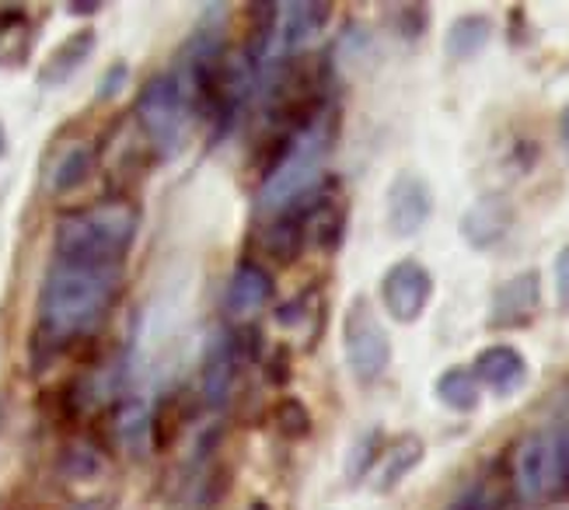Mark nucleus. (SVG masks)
Listing matches in <instances>:
<instances>
[{"label":"nucleus","mask_w":569,"mask_h":510,"mask_svg":"<svg viewBox=\"0 0 569 510\" xmlns=\"http://www.w3.org/2000/svg\"><path fill=\"white\" fill-rule=\"evenodd\" d=\"M98 11H102L98 0H70V4H67V14H78V18H91Z\"/></svg>","instance_id":"31"},{"label":"nucleus","mask_w":569,"mask_h":510,"mask_svg":"<svg viewBox=\"0 0 569 510\" xmlns=\"http://www.w3.org/2000/svg\"><path fill=\"white\" fill-rule=\"evenodd\" d=\"M280 14L283 18L277 26V60L280 53L287 57L293 50H301V46H308L311 39H318L332 18V4H308V0H301V4H283Z\"/></svg>","instance_id":"13"},{"label":"nucleus","mask_w":569,"mask_h":510,"mask_svg":"<svg viewBox=\"0 0 569 510\" xmlns=\"http://www.w3.org/2000/svg\"><path fill=\"white\" fill-rule=\"evenodd\" d=\"M8 151V133H4V123H0V158H4Z\"/></svg>","instance_id":"33"},{"label":"nucleus","mask_w":569,"mask_h":510,"mask_svg":"<svg viewBox=\"0 0 569 510\" xmlns=\"http://www.w3.org/2000/svg\"><path fill=\"white\" fill-rule=\"evenodd\" d=\"M273 427L287 437V441H305V437H311V430H315L311 409L297 396H287L273 406Z\"/></svg>","instance_id":"23"},{"label":"nucleus","mask_w":569,"mask_h":510,"mask_svg":"<svg viewBox=\"0 0 569 510\" xmlns=\"http://www.w3.org/2000/svg\"><path fill=\"white\" fill-rule=\"evenodd\" d=\"M305 241H308V231H305V217L301 213H280L273 217V224L266 228L262 234V249L269 252V259L277 262H297L305 252Z\"/></svg>","instance_id":"18"},{"label":"nucleus","mask_w":569,"mask_h":510,"mask_svg":"<svg viewBox=\"0 0 569 510\" xmlns=\"http://www.w3.org/2000/svg\"><path fill=\"white\" fill-rule=\"evenodd\" d=\"M448 510H492L489 490H486V486H472V490H465Z\"/></svg>","instance_id":"30"},{"label":"nucleus","mask_w":569,"mask_h":510,"mask_svg":"<svg viewBox=\"0 0 569 510\" xmlns=\"http://www.w3.org/2000/svg\"><path fill=\"white\" fill-rule=\"evenodd\" d=\"M552 280H556V301H559V308L569 311V246H562L556 262H552Z\"/></svg>","instance_id":"27"},{"label":"nucleus","mask_w":569,"mask_h":510,"mask_svg":"<svg viewBox=\"0 0 569 510\" xmlns=\"http://www.w3.org/2000/svg\"><path fill=\"white\" fill-rule=\"evenodd\" d=\"M381 451H385V430H381V427H370V430H363L360 437H353L350 451H346V466H342L346 482H350V486H360L370 472H375Z\"/></svg>","instance_id":"20"},{"label":"nucleus","mask_w":569,"mask_h":510,"mask_svg":"<svg viewBox=\"0 0 569 510\" xmlns=\"http://www.w3.org/2000/svg\"><path fill=\"white\" fill-rule=\"evenodd\" d=\"M91 168H94V151L88 148V143H73V148H67V151L57 158L53 172H49V189H53V192H70V189H78V186L88 182Z\"/></svg>","instance_id":"21"},{"label":"nucleus","mask_w":569,"mask_h":510,"mask_svg":"<svg viewBox=\"0 0 569 510\" xmlns=\"http://www.w3.org/2000/svg\"><path fill=\"white\" fill-rule=\"evenodd\" d=\"M0 430H4V399H0Z\"/></svg>","instance_id":"34"},{"label":"nucleus","mask_w":569,"mask_h":510,"mask_svg":"<svg viewBox=\"0 0 569 510\" xmlns=\"http://www.w3.org/2000/svg\"><path fill=\"white\" fill-rule=\"evenodd\" d=\"M433 298V277L419 259H399L381 277V304L391 314V322L412 326L423 319Z\"/></svg>","instance_id":"5"},{"label":"nucleus","mask_w":569,"mask_h":510,"mask_svg":"<svg viewBox=\"0 0 569 510\" xmlns=\"http://www.w3.org/2000/svg\"><path fill=\"white\" fill-rule=\"evenodd\" d=\"M301 217H305L308 241H315V249L339 252L342 238H346V207L342 203H336L329 192H321Z\"/></svg>","instance_id":"16"},{"label":"nucleus","mask_w":569,"mask_h":510,"mask_svg":"<svg viewBox=\"0 0 569 510\" xmlns=\"http://www.w3.org/2000/svg\"><path fill=\"white\" fill-rule=\"evenodd\" d=\"M513 486L521 500H559V466L556 437L528 433L513 451Z\"/></svg>","instance_id":"6"},{"label":"nucleus","mask_w":569,"mask_h":510,"mask_svg":"<svg viewBox=\"0 0 569 510\" xmlns=\"http://www.w3.org/2000/svg\"><path fill=\"white\" fill-rule=\"evenodd\" d=\"M179 427H182V409L176 399H161L158 409L151 412V444L158 451H168L171 444H176V437H179Z\"/></svg>","instance_id":"24"},{"label":"nucleus","mask_w":569,"mask_h":510,"mask_svg":"<svg viewBox=\"0 0 569 510\" xmlns=\"http://www.w3.org/2000/svg\"><path fill=\"white\" fill-rule=\"evenodd\" d=\"M266 378H269V384H287L290 381V350L287 347L269 353V360H266Z\"/></svg>","instance_id":"29"},{"label":"nucleus","mask_w":569,"mask_h":510,"mask_svg":"<svg viewBox=\"0 0 569 510\" xmlns=\"http://www.w3.org/2000/svg\"><path fill=\"white\" fill-rule=\"evenodd\" d=\"M541 308V273L525 270L492 290L489 329H525Z\"/></svg>","instance_id":"8"},{"label":"nucleus","mask_w":569,"mask_h":510,"mask_svg":"<svg viewBox=\"0 0 569 510\" xmlns=\"http://www.w3.org/2000/svg\"><path fill=\"white\" fill-rule=\"evenodd\" d=\"M433 217V189L423 176L399 172L388 186L385 197V221L395 238H412L419 234Z\"/></svg>","instance_id":"7"},{"label":"nucleus","mask_w":569,"mask_h":510,"mask_svg":"<svg viewBox=\"0 0 569 510\" xmlns=\"http://www.w3.org/2000/svg\"><path fill=\"white\" fill-rule=\"evenodd\" d=\"M342 353L357 381H378L391 363V336L381 326L375 304L357 294L342 314Z\"/></svg>","instance_id":"4"},{"label":"nucleus","mask_w":569,"mask_h":510,"mask_svg":"<svg viewBox=\"0 0 569 510\" xmlns=\"http://www.w3.org/2000/svg\"><path fill=\"white\" fill-rule=\"evenodd\" d=\"M0 42H4V29H0Z\"/></svg>","instance_id":"36"},{"label":"nucleus","mask_w":569,"mask_h":510,"mask_svg":"<svg viewBox=\"0 0 569 510\" xmlns=\"http://www.w3.org/2000/svg\"><path fill=\"white\" fill-rule=\"evenodd\" d=\"M395 29H399L402 39H419L430 29V8L427 4H402L395 8Z\"/></svg>","instance_id":"26"},{"label":"nucleus","mask_w":569,"mask_h":510,"mask_svg":"<svg viewBox=\"0 0 569 510\" xmlns=\"http://www.w3.org/2000/svg\"><path fill=\"white\" fill-rule=\"evenodd\" d=\"M510 228H513V203L507 197H500V192L476 200L461 213V224H458L461 238L479 252L497 249L500 241L510 234Z\"/></svg>","instance_id":"9"},{"label":"nucleus","mask_w":569,"mask_h":510,"mask_svg":"<svg viewBox=\"0 0 569 510\" xmlns=\"http://www.w3.org/2000/svg\"><path fill=\"white\" fill-rule=\"evenodd\" d=\"M468 371L476 374L479 388H489V392L500 396V399L521 392V388L528 384V360H525V353L517 350V347H507V343L486 347Z\"/></svg>","instance_id":"10"},{"label":"nucleus","mask_w":569,"mask_h":510,"mask_svg":"<svg viewBox=\"0 0 569 510\" xmlns=\"http://www.w3.org/2000/svg\"><path fill=\"white\" fill-rule=\"evenodd\" d=\"M60 472L73 482H88L102 472V458H98V451H91L88 444H70L60 454Z\"/></svg>","instance_id":"25"},{"label":"nucleus","mask_w":569,"mask_h":510,"mask_svg":"<svg viewBox=\"0 0 569 510\" xmlns=\"http://www.w3.org/2000/svg\"><path fill=\"white\" fill-rule=\"evenodd\" d=\"M559 140H562V148H566V154H569V102H566V109H562V116H559Z\"/></svg>","instance_id":"32"},{"label":"nucleus","mask_w":569,"mask_h":510,"mask_svg":"<svg viewBox=\"0 0 569 510\" xmlns=\"http://www.w3.org/2000/svg\"><path fill=\"white\" fill-rule=\"evenodd\" d=\"M433 396L455 412H476L482 402V388L468 368H448L433 381Z\"/></svg>","instance_id":"19"},{"label":"nucleus","mask_w":569,"mask_h":510,"mask_svg":"<svg viewBox=\"0 0 569 510\" xmlns=\"http://www.w3.org/2000/svg\"><path fill=\"white\" fill-rule=\"evenodd\" d=\"M116 433L119 441L127 444V451L140 454L147 444H151V409L140 399H127L116 409Z\"/></svg>","instance_id":"22"},{"label":"nucleus","mask_w":569,"mask_h":510,"mask_svg":"<svg viewBox=\"0 0 569 510\" xmlns=\"http://www.w3.org/2000/svg\"><path fill=\"white\" fill-rule=\"evenodd\" d=\"M252 510H269V507H266V503H256V507H252Z\"/></svg>","instance_id":"35"},{"label":"nucleus","mask_w":569,"mask_h":510,"mask_svg":"<svg viewBox=\"0 0 569 510\" xmlns=\"http://www.w3.org/2000/svg\"><path fill=\"white\" fill-rule=\"evenodd\" d=\"M238 368H241V357L234 347V336L224 329L210 339L207 357H203V402L210 409H224L228 399L234 396V381H238Z\"/></svg>","instance_id":"11"},{"label":"nucleus","mask_w":569,"mask_h":510,"mask_svg":"<svg viewBox=\"0 0 569 510\" xmlns=\"http://www.w3.org/2000/svg\"><path fill=\"white\" fill-rule=\"evenodd\" d=\"M186 109L189 99L182 91L179 74H154L137 94V123L154 143L158 154H176L186 133Z\"/></svg>","instance_id":"3"},{"label":"nucleus","mask_w":569,"mask_h":510,"mask_svg":"<svg viewBox=\"0 0 569 510\" xmlns=\"http://www.w3.org/2000/svg\"><path fill=\"white\" fill-rule=\"evenodd\" d=\"M273 294H277V283H273V277L262 270V266L238 262L231 280H228V290H224L228 319H234V322L252 319V314H259L269 301H273Z\"/></svg>","instance_id":"12"},{"label":"nucleus","mask_w":569,"mask_h":510,"mask_svg":"<svg viewBox=\"0 0 569 510\" xmlns=\"http://www.w3.org/2000/svg\"><path fill=\"white\" fill-rule=\"evenodd\" d=\"M119 283V270L53 262L39 290V339L49 350H60L73 339L91 336L112 311Z\"/></svg>","instance_id":"1"},{"label":"nucleus","mask_w":569,"mask_h":510,"mask_svg":"<svg viewBox=\"0 0 569 510\" xmlns=\"http://www.w3.org/2000/svg\"><path fill=\"white\" fill-rule=\"evenodd\" d=\"M127 74H130V67L127 63H112L109 70H106V78H102V84H98V99L102 102H109V99H116V94L122 91V84H127Z\"/></svg>","instance_id":"28"},{"label":"nucleus","mask_w":569,"mask_h":510,"mask_svg":"<svg viewBox=\"0 0 569 510\" xmlns=\"http://www.w3.org/2000/svg\"><path fill=\"white\" fill-rule=\"evenodd\" d=\"M489 39H492V21L486 14H461L451 21L448 36H443V53L465 63V60L479 57L489 46Z\"/></svg>","instance_id":"17"},{"label":"nucleus","mask_w":569,"mask_h":510,"mask_svg":"<svg viewBox=\"0 0 569 510\" xmlns=\"http://www.w3.org/2000/svg\"><path fill=\"white\" fill-rule=\"evenodd\" d=\"M423 458H427V441H423V437L402 433L399 441L388 444L381 451V458H378V466H375V490L381 497L395 493L419 466H423Z\"/></svg>","instance_id":"14"},{"label":"nucleus","mask_w":569,"mask_h":510,"mask_svg":"<svg viewBox=\"0 0 569 510\" xmlns=\"http://www.w3.org/2000/svg\"><path fill=\"white\" fill-rule=\"evenodd\" d=\"M94 42H98L94 29H81V32L67 36V39L57 46V50L46 57V63H42V70H39V81H42L46 88H60V84H67V81L91 60Z\"/></svg>","instance_id":"15"},{"label":"nucleus","mask_w":569,"mask_h":510,"mask_svg":"<svg viewBox=\"0 0 569 510\" xmlns=\"http://www.w3.org/2000/svg\"><path fill=\"white\" fill-rule=\"evenodd\" d=\"M140 210L130 200H102L91 210L63 213L53 228L57 262L91 266V270H119L133 249Z\"/></svg>","instance_id":"2"}]
</instances>
